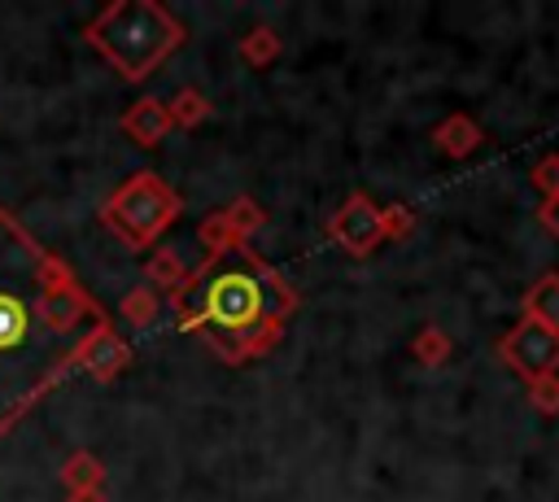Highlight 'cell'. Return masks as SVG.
<instances>
[{"instance_id": "1", "label": "cell", "mask_w": 559, "mask_h": 502, "mask_svg": "<svg viewBox=\"0 0 559 502\" xmlns=\"http://www.w3.org/2000/svg\"><path fill=\"white\" fill-rule=\"evenodd\" d=\"M105 323L74 271L0 205V437L74 371Z\"/></svg>"}, {"instance_id": "2", "label": "cell", "mask_w": 559, "mask_h": 502, "mask_svg": "<svg viewBox=\"0 0 559 502\" xmlns=\"http://www.w3.org/2000/svg\"><path fill=\"white\" fill-rule=\"evenodd\" d=\"M170 310L179 332L205 340L214 358L240 367L275 349L297 314V292L249 244H223L188 271L183 288L170 292Z\"/></svg>"}, {"instance_id": "3", "label": "cell", "mask_w": 559, "mask_h": 502, "mask_svg": "<svg viewBox=\"0 0 559 502\" xmlns=\"http://www.w3.org/2000/svg\"><path fill=\"white\" fill-rule=\"evenodd\" d=\"M83 39L122 83H144L183 44V22L157 0H114L83 26Z\"/></svg>"}, {"instance_id": "4", "label": "cell", "mask_w": 559, "mask_h": 502, "mask_svg": "<svg viewBox=\"0 0 559 502\" xmlns=\"http://www.w3.org/2000/svg\"><path fill=\"white\" fill-rule=\"evenodd\" d=\"M175 218H179V196L157 170H135L100 205V223L135 253L157 249V240Z\"/></svg>"}, {"instance_id": "5", "label": "cell", "mask_w": 559, "mask_h": 502, "mask_svg": "<svg viewBox=\"0 0 559 502\" xmlns=\"http://www.w3.org/2000/svg\"><path fill=\"white\" fill-rule=\"evenodd\" d=\"M498 358L528 384L537 375H559V332L542 327L533 319H520L502 340H498Z\"/></svg>"}, {"instance_id": "6", "label": "cell", "mask_w": 559, "mask_h": 502, "mask_svg": "<svg viewBox=\"0 0 559 502\" xmlns=\"http://www.w3.org/2000/svg\"><path fill=\"white\" fill-rule=\"evenodd\" d=\"M328 236L332 244H341L349 258H367L380 240H384V223H380V205L367 192H349L332 218H328Z\"/></svg>"}, {"instance_id": "7", "label": "cell", "mask_w": 559, "mask_h": 502, "mask_svg": "<svg viewBox=\"0 0 559 502\" xmlns=\"http://www.w3.org/2000/svg\"><path fill=\"white\" fill-rule=\"evenodd\" d=\"M127 367H131V345H127V336L114 327V319H109L105 327H96V332L83 340L79 362H74V371H87L96 384L118 380Z\"/></svg>"}, {"instance_id": "8", "label": "cell", "mask_w": 559, "mask_h": 502, "mask_svg": "<svg viewBox=\"0 0 559 502\" xmlns=\"http://www.w3.org/2000/svg\"><path fill=\"white\" fill-rule=\"evenodd\" d=\"M170 131H175V127H170L166 100H157V96H140V100L122 113V135H127L131 144H140V148H157Z\"/></svg>"}, {"instance_id": "9", "label": "cell", "mask_w": 559, "mask_h": 502, "mask_svg": "<svg viewBox=\"0 0 559 502\" xmlns=\"http://www.w3.org/2000/svg\"><path fill=\"white\" fill-rule=\"evenodd\" d=\"M480 140H485V131H480V122L467 118V113H445V118L432 127V144H437L445 157H454V162L472 157V153L480 148Z\"/></svg>"}, {"instance_id": "10", "label": "cell", "mask_w": 559, "mask_h": 502, "mask_svg": "<svg viewBox=\"0 0 559 502\" xmlns=\"http://www.w3.org/2000/svg\"><path fill=\"white\" fill-rule=\"evenodd\" d=\"M520 319H533L542 327H555L559 332V271H546L542 279L528 284V292L520 297Z\"/></svg>"}, {"instance_id": "11", "label": "cell", "mask_w": 559, "mask_h": 502, "mask_svg": "<svg viewBox=\"0 0 559 502\" xmlns=\"http://www.w3.org/2000/svg\"><path fill=\"white\" fill-rule=\"evenodd\" d=\"M218 218H223V227H227V240L231 244H249L253 240V231H262L266 227V210L253 201V196H231L223 210H218Z\"/></svg>"}, {"instance_id": "12", "label": "cell", "mask_w": 559, "mask_h": 502, "mask_svg": "<svg viewBox=\"0 0 559 502\" xmlns=\"http://www.w3.org/2000/svg\"><path fill=\"white\" fill-rule=\"evenodd\" d=\"M183 279H188V266H183V258L175 249H166V244L148 249V258H144V284L153 292H179Z\"/></svg>"}, {"instance_id": "13", "label": "cell", "mask_w": 559, "mask_h": 502, "mask_svg": "<svg viewBox=\"0 0 559 502\" xmlns=\"http://www.w3.org/2000/svg\"><path fill=\"white\" fill-rule=\"evenodd\" d=\"M57 480L70 489H105V463L92 450H70L66 463L57 467Z\"/></svg>"}, {"instance_id": "14", "label": "cell", "mask_w": 559, "mask_h": 502, "mask_svg": "<svg viewBox=\"0 0 559 502\" xmlns=\"http://www.w3.org/2000/svg\"><path fill=\"white\" fill-rule=\"evenodd\" d=\"M240 61L249 65V70H266L271 61H280V52H284V39H280V31H271V26H253V31H245L240 35Z\"/></svg>"}, {"instance_id": "15", "label": "cell", "mask_w": 559, "mask_h": 502, "mask_svg": "<svg viewBox=\"0 0 559 502\" xmlns=\"http://www.w3.org/2000/svg\"><path fill=\"white\" fill-rule=\"evenodd\" d=\"M166 113H170V127L175 131H192L210 118V100L197 92V87H179L170 100H166Z\"/></svg>"}, {"instance_id": "16", "label": "cell", "mask_w": 559, "mask_h": 502, "mask_svg": "<svg viewBox=\"0 0 559 502\" xmlns=\"http://www.w3.org/2000/svg\"><path fill=\"white\" fill-rule=\"evenodd\" d=\"M157 306H162V297H157L148 284H135V288L122 292L118 314H122V323H131V327H148V323L157 319Z\"/></svg>"}, {"instance_id": "17", "label": "cell", "mask_w": 559, "mask_h": 502, "mask_svg": "<svg viewBox=\"0 0 559 502\" xmlns=\"http://www.w3.org/2000/svg\"><path fill=\"white\" fill-rule=\"evenodd\" d=\"M411 349H415V362H419V367H441V362L450 358V336H445L437 323H428V327L415 332Z\"/></svg>"}, {"instance_id": "18", "label": "cell", "mask_w": 559, "mask_h": 502, "mask_svg": "<svg viewBox=\"0 0 559 502\" xmlns=\"http://www.w3.org/2000/svg\"><path fill=\"white\" fill-rule=\"evenodd\" d=\"M524 393H528V406L542 419H555L559 415V375H537V380L524 384Z\"/></svg>"}, {"instance_id": "19", "label": "cell", "mask_w": 559, "mask_h": 502, "mask_svg": "<svg viewBox=\"0 0 559 502\" xmlns=\"http://www.w3.org/2000/svg\"><path fill=\"white\" fill-rule=\"evenodd\" d=\"M528 183L537 188V196H542V201L559 196V153H546V157L528 170Z\"/></svg>"}, {"instance_id": "20", "label": "cell", "mask_w": 559, "mask_h": 502, "mask_svg": "<svg viewBox=\"0 0 559 502\" xmlns=\"http://www.w3.org/2000/svg\"><path fill=\"white\" fill-rule=\"evenodd\" d=\"M380 223H384V240H406L415 231V214L406 205H380Z\"/></svg>"}, {"instance_id": "21", "label": "cell", "mask_w": 559, "mask_h": 502, "mask_svg": "<svg viewBox=\"0 0 559 502\" xmlns=\"http://www.w3.org/2000/svg\"><path fill=\"white\" fill-rule=\"evenodd\" d=\"M537 223L559 240V196H550V201H542V210H537Z\"/></svg>"}, {"instance_id": "22", "label": "cell", "mask_w": 559, "mask_h": 502, "mask_svg": "<svg viewBox=\"0 0 559 502\" xmlns=\"http://www.w3.org/2000/svg\"><path fill=\"white\" fill-rule=\"evenodd\" d=\"M66 502H109V493L105 489H70Z\"/></svg>"}]
</instances>
